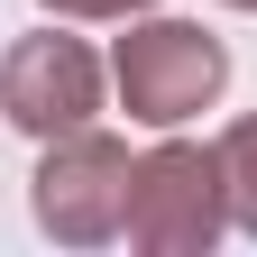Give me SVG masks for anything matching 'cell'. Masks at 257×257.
<instances>
[{"label":"cell","mask_w":257,"mask_h":257,"mask_svg":"<svg viewBox=\"0 0 257 257\" xmlns=\"http://www.w3.org/2000/svg\"><path fill=\"white\" fill-rule=\"evenodd\" d=\"M119 74H128V92H138L147 119H184L220 83V46L202 28H147L138 46H119Z\"/></svg>","instance_id":"obj_1"},{"label":"cell","mask_w":257,"mask_h":257,"mask_svg":"<svg viewBox=\"0 0 257 257\" xmlns=\"http://www.w3.org/2000/svg\"><path fill=\"white\" fill-rule=\"evenodd\" d=\"M10 110L28 128H64V119H83L92 110V55L74 37H37L19 64H10Z\"/></svg>","instance_id":"obj_2"}]
</instances>
